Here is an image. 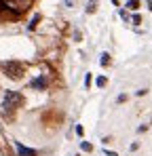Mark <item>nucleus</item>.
<instances>
[{
  "label": "nucleus",
  "mask_w": 152,
  "mask_h": 156,
  "mask_svg": "<svg viewBox=\"0 0 152 156\" xmlns=\"http://www.w3.org/2000/svg\"><path fill=\"white\" fill-rule=\"evenodd\" d=\"M21 101H24L21 93H17V91H6L4 101H2V108H4V110H13V108L21 105Z\"/></svg>",
  "instance_id": "nucleus-1"
},
{
  "label": "nucleus",
  "mask_w": 152,
  "mask_h": 156,
  "mask_svg": "<svg viewBox=\"0 0 152 156\" xmlns=\"http://www.w3.org/2000/svg\"><path fill=\"white\" fill-rule=\"evenodd\" d=\"M2 68H4L6 76L13 78V80H19V78H21V74H24V66H21V63H17V61H6Z\"/></svg>",
  "instance_id": "nucleus-2"
},
{
  "label": "nucleus",
  "mask_w": 152,
  "mask_h": 156,
  "mask_svg": "<svg viewBox=\"0 0 152 156\" xmlns=\"http://www.w3.org/2000/svg\"><path fill=\"white\" fill-rule=\"evenodd\" d=\"M30 2H32V0H6V4H9L11 9H15V11H25Z\"/></svg>",
  "instance_id": "nucleus-3"
},
{
  "label": "nucleus",
  "mask_w": 152,
  "mask_h": 156,
  "mask_svg": "<svg viewBox=\"0 0 152 156\" xmlns=\"http://www.w3.org/2000/svg\"><path fill=\"white\" fill-rule=\"evenodd\" d=\"M17 152H19V156H38V154H36V150H30V148H24L21 144H17Z\"/></svg>",
  "instance_id": "nucleus-4"
},
{
  "label": "nucleus",
  "mask_w": 152,
  "mask_h": 156,
  "mask_svg": "<svg viewBox=\"0 0 152 156\" xmlns=\"http://www.w3.org/2000/svg\"><path fill=\"white\" fill-rule=\"evenodd\" d=\"M32 87H34V89H45V87H47V78H36V80L32 82Z\"/></svg>",
  "instance_id": "nucleus-5"
},
{
  "label": "nucleus",
  "mask_w": 152,
  "mask_h": 156,
  "mask_svg": "<svg viewBox=\"0 0 152 156\" xmlns=\"http://www.w3.org/2000/svg\"><path fill=\"white\" fill-rule=\"evenodd\" d=\"M95 9H97V0H89V4H87V13H95Z\"/></svg>",
  "instance_id": "nucleus-6"
},
{
  "label": "nucleus",
  "mask_w": 152,
  "mask_h": 156,
  "mask_svg": "<svg viewBox=\"0 0 152 156\" xmlns=\"http://www.w3.org/2000/svg\"><path fill=\"white\" fill-rule=\"evenodd\" d=\"M137 6H139V0H129L127 2V9H131V11H135Z\"/></svg>",
  "instance_id": "nucleus-7"
},
{
  "label": "nucleus",
  "mask_w": 152,
  "mask_h": 156,
  "mask_svg": "<svg viewBox=\"0 0 152 156\" xmlns=\"http://www.w3.org/2000/svg\"><path fill=\"white\" fill-rule=\"evenodd\" d=\"M100 63H101V66H108V63H110V55H108V53H101Z\"/></svg>",
  "instance_id": "nucleus-8"
},
{
  "label": "nucleus",
  "mask_w": 152,
  "mask_h": 156,
  "mask_svg": "<svg viewBox=\"0 0 152 156\" xmlns=\"http://www.w3.org/2000/svg\"><path fill=\"white\" fill-rule=\"evenodd\" d=\"M106 84H108V80H106V76H100V78H97V87H100V89H103Z\"/></svg>",
  "instance_id": "nucleus-9"
},
{
  "label": "nucleus",
  "mask_w": 152,
  "mask_h": 156,
  "mask_svg": "<svg viewBox=\"0 0 152 156\" xmlns=\"http://www.w3.org/2000/svg\"><path fill=\"white\" fill-rule=\"evenodd\" d=\"M38 21H40V15H34V19H32V23H30V30H34Z\"/></svg>",
  "instance_id": "nucleus-10"
},
{
  "label": "nucleus",
  "mask_w": 152,
  "mask_h": 156,
  "mask_svg": "<svg viewBox=\"0 0 152 156\" xmlns=\"http://www.w3.org/2000/svg\"><path fill=\"white\" fill-rule=\"evenodd\" d=\"M80 148H82L85 152H91V144H89V141H82V144H80Z\"/></svg>",
  "instance_id": "nucleus-11"
},
{
  "label": "nucleus",
  "mask_w": 152,
  "mask_h": 156,
  "mask_svg": "<svg viewBox=\"0 0 152 156\" xmlns=\"http://www.w3.org/2000/svg\"><path fill=\"white\" fill-rule=\"evenodd\" d=\"M131 21H133L135 26H139V23H142V17H139V15H133V19H131Z\"/></svg>",
  "instance_id": "nucleus-12"
},
{
  "label": "nucleus",
  "mask_w": 152,
  "mask_h": 156,
  "mask_svg": "<svg viewBox=\"0 0 152 156\" xmlns=\"http://www.w3.org/2000/svg\"><path fill=\"white\" fill-rule=\"evenodd\" d=\"M85 87H91V74H87V78H85Z\"/></svg>",
  "instance_id": "nucleus-13"
},
{
  "label": "nucleus",
  "mask_w": 152,
  "mask_h": 156,
  "mask_svg": "<svg viewBox=\"0 0 152 156\" xmlns=\"http://www.w3.org/2000/svg\"><path fill=\"white\" fill-rule=\"evenodd\" d=\"M103 154H106V156H118L116 152H112V150H103Z\"/></svg>",
  "instance_id": "nucleus-14"
},
{
  "label": "nucleus",
  "mask_w": 152,
  "mask_h": 156,
  "mask_svg": "<svg viewBox=\"0 0 152 156\" xmlns=\"http://www.w3.org/2000/svg\"><path fill=\"white\" fill-rule=\"evenodd\" d=\"M66 4H68V6H72V4H74V0H66Z\"/></svg>",
  "instance_id": "nucleus-15"
},
{
  "label": "nucleus",
  "mask_w": 152,
  "mask_h": 156,
  "mask_svg": "<svg viewBox=\"0 0 152 156\" xmlns=\"http://www.w3.org/2000/svg\"><path fill=\"white\" fill-rule=\"evenodd\" d=\"M148 4H150V11H152V0H148Z\"/></svg>",
  "instance_id": "nucleus-16"
}]
</instances>
